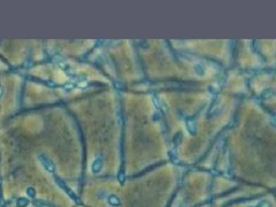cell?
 Segmentation results:
<instances>
[{
  "label": "cell",
  "instance_id": "obj_1",
  "mask_svg": "<svg viewBox=\"0 0 276 207\" xmlns=\"http://www.w3.org/2000/svg\"><path fill=\"white\" fill-rule=\"evenodd\" d=\"M38 161L43 166V168H44L46 172H49V174H54L57 172V167H55L54 162L51 160V158H49V155L44 154V153L38 154Z\"/></svg>",
  "mask_w": 276,
  "mask_h": 207
},
{
  "label": "cell",
  "instance_id": "obj_2",
  "mask_svg": "<svg viewBox=\"0 0 276 207\" xmlns=\"http://www.w3.org/2000/svg\"><path fill=\"white\" fill-rule=\"evenodd\" d=\"M102 163H104V157H102V155H98V157L93 160L92 165H91V170H92V173L98 174L102 168Z\"/></svg>",
  "mask_w": 276,
  "mask_h": 207
},
{
  "label": "cell",
  "instance_id": "obj_3",
  "mask_svg": "<svg viewBox=\"0 0 276 207\" xmlns=\"http://www.w3.org/2000/svg\"><path fill=\"white\" fill-rule=\"evenodd\" d=\"M106 200H107V204L112 207H119L122 205V201H121V199H120V197L116 196V195H114V193L108 195Z\"/></svg>",
  "mask_w": 276,
  "mask_h": 207
},
{
  "label": "cell",
  "instance_id": "obj_4",
  "mask_svg": "<svg viewBox=\"0 0 276 207\" xmlns=\"http://www.w3.org/2000/svg\"><path fill=\"white\" fill-rule=\"evenodd\" d=\"M186 128L189 130V132L191 135H194L197 132V123L196 121L193 120V119H189V120H186Z\"/></svg>",
  "mask_w": 276,
  "mask_h": 207
},
{
  "label": "cell",
  "instance_id": "obj_5",
  "mask_svg": "<svg viewBox=\"0 0 276 207\" xmlns=\"http://www.w3.org/2000/svg\"><path fill=\"white\" fill-rule=\"evenodd\" d=\"M34 206L36 207H54V205L52 203H49L47 200H43V199H35L32 201Z\"/></svg>",
  "mask_w": 276,
  "mask_h": 207
},
{
  "label": "cell",
  "instance_id": "obj_6",
  "mask_svg": "<svg viewBox=\"0 0 276 207\" xmlns=\"http://www.w3.org/2000/svg\"><path fill=\"white\" fill-rule=\"evenodd\" d=\"M254 207H274V205H273L272 200L264 199V200H261V201H259Z\"/></svg>",
  "mask_w": 276,
  "mask_h": 207
},
{
  "label": "cell",
  "instance_id": "obj_7",
  "mask_svg": "<svg viewBox=\"0 0 276 207\" xmlns=\"http://www.w3.org/2000/svg\"><path fill=\"white\" fill-rule=\"evenodd\" d=\"M194 73H196L198 76H203L205 74V68L203 67V64H194Z\"/></svg>",
  "mask_w": 276,
  "mask_h": 207
},
{
  "label": "cell",
  "instance_id": "obj_8",
  "mask_svg": "<svg viewBox=\"0 0 276 207\" xmlns=\"http://www.w3.org/2000/svg\"><path fill=\"white\" fill-rule=\"evenodd\" d=\"M29 205V200L27 199V198H20V199H17V201H16V206L17 207H26Z\"/></svg>",
  "mask_w": 276,
  "mask_h": 207
},
{
  "label": "cell",
  "instance_id": "obj_9",
  "mask_svg": "<svg viewBox=\"0 0 276 207\" xmlns=\"http://www.w3.org/2000/svg\"><path fill=\"white\" fill-rule=\"evenodd\" d=\"M27 195H28V197L34 198V197L36 196V190H35V188H32V186H29V188L27 189Z\"/></svg>",
  "mask_w": 276,
  "mask_h": 207
},
{
  "label": "cell",
  "instance_id": "obj_10",
  "mask_svg": "<svg viewBox=\"0 0 276 207\" xmlns=\"http://www.w3.org/2000/svg\"><path fill=\"white\" fill-rule=\"evenodd\" d=\"M250 207H254V206H250Z\"/></svg>",
  "mask_w": 276,
  "mask_h": 207
}]
</instances>
